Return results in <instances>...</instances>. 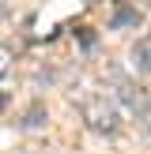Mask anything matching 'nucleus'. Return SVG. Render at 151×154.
<instances>
[{"label":"nucleus","instance_id":"obj_2","mask_svg":"<svg viewBox=\"0 0 151 154\" xmlns=\"http://www.w3.org/2000/svg\"><path fill=\"white\" fill-rule=\"evenodd\" d=\"M117 98L125 102V109H132V113H140V117H143V109H147V98H143V90H140V87H132V83H117Z\"/></svg>","mask_w":151,"mask_h":154},{"label":"nucleus","instance_id":"obj_9","mask_svg":"<svg viewBox=\"0 0 151 154\" xmlns=\"http://www.w3.org/2000/svg\"><path fill=\"white\" fill-rule=\"evenodd\" d=\"M113 4H117V8H128V4H132V0H113Z\"/></svg>","mask_w":151,"mask_h":154},{"label":"nucleus","instance_id":"obj_7","mask_svg":"<svg viewBox=\"0 0 151 154\" xmlns=\"http://www.w3.org/2000/svg\"><path fill=\"white\" fill-rule=\"evenodd\" d=\"M140 120H143V132L151 135V105H147V109H143V117H140Z\"/></svg>","mask_w":151,"mask_h":154},{"label":"nucleus","instance_id":"obj_5","mask_svg":"<svg viewBox=\"0 0 151 154\" xmlns=\"http://www.w3.org/2000/svg\"><path fill=\"white\" fill-rule=\"evenodd\" d=\"M42 117H45V105L34 102V105L27 109V117H23V128H38V124H42Z\"/></svg>","mask_w":151,"mask_h":154},{"label":"nucleus","instance_id":"obj_4","mask_svg":"<svg viewBox=\"0 0 151 154\" xmlns=\"http://www.w3.org/2000/svg\"><path fill=\"white\" fill-rule=\"evenodd\" d=\"M128 26H140V11L136 8H117L110 19V30H128Z\"/></svg>","mask_w":151,"mask_h":154},{"label":"nucleus","instance_id":"obj_6","mask_svg":"<svg viewBox=\"0 0 151 154\" xmlns=\"http://www.w3.org/2000/svg\"><path fill=\"white\" fill-rule=\"evenodd\" d=\"M8 68H11V49H8V45H0V75H4Z\"/></svg>","mask_w":151,"mask_h":154},{"label":"nucleus","instance_id":"obj_8","mask_svg":"<svg viewBox=\"0 0 151 154\" xmlns=\"http://www.w3.org/2000/svg\"><path fill=\"white\" fill-rule=\"evenodd\" d=\"M4 109H8V94L0 90V113H4Z\"/></svg>","mask_w":151,"mask_h":154},{"label":"nucleus","instance_id":"obj_3","mask_svg":"<svg viewBox=\"0 0 151 154\" xmlns=\"http://www.w3.org/2000/svg\"><path fill=\"white\" fill-rule=\"evenodd\" d=\"M132 68L143 75H151V38H140L132 45Z\"/></svg>","mask_w":151,"mask_h":154},{"label":"nucleus","instance_id":"obj_1","mask_svg":"<svg viewBox=\"0 0 151 154\" xmlns=\"http://www.w3.org/2000/svg\"><path fill=\"white\" fill-rule=\"evenodd\" d=\"M79 113H83V120H87L91 132H102V135H117L121 132V113H117V105H113L106 94L83 98V102H79Z\"/></svg>","mask_w":151,"mask_h":154}]
</instances>
